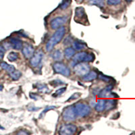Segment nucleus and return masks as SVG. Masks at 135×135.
Instances as JSON below:
<instances>
[{
	"instance_id": "obj_1",
	"label": "nucleus",
	"mask_w": 135,
	"mask_h": 135,
	"mask_svg": "<svg viewBox=\"0 0 135 135\" xmlns=\"http://www.w3.org/2000/svg\"><path fill=\"white\" fill-rule=\"evenodd\" d=\"M66 33V28L64 26H61L60 28H58L57 31H55L54 35L51 37V38L49 40L46 45V49L47 51H50L54 49V47L57 44H58L63 38Z\"/></svg>"
},
{
	"instance_id": "obj_2",
	"label": "nucleus",
	"mask_w": 135,
	"mask_h": 135,
	"mask_svg": "<svg viewBox=\"0 0 135 135\" xmlns=\"http://www.w3.org/2000/svg\"><path fill=\"white\" fill-rule=\"evenodd\" d=\"M74 108L77 116L84 118V117H86L87 115H89V114H91V107L89 105L86 104V103H76L74 106Z\"/></svg>"
},
{
	"instance_id": "obj_3",
	"label": "nucleus",
	"mask_w": 135,
	"mask_h": 135,
	"mask_svg": "<svg viewBox=\"0 0 135 135\" xmlns=\"http://www.w3.org/2000/svg\"><path fill=\"white\" fill-rule=\"evenodd\" d=\"M76 114L74 110V106H69L65 108L62 112V118L66 122L74 121L76 119Z\"/></svg>"
},
{
	"instance_id": "obj_4",
	"label": "nucleus",
	"mask_w": 135,
	"mask_h": 135,
	"mask_svg": "<svg viewBox=\"0 0 135 135\" xmlns=\"http://www.w3.org/2000/svg\"><path fill=\"white\" fill-rule=\"evenodd\" d=\"M54 71L56 73H59L65 76H69L70 75V70L66 65L62 62H56L53 66Z\"/></svg>"
},
{
	"instance_id": "obj_5",
	"label": "nucleus",
	"mask_w": 135,
	"mask_h": 135,
	"mask_svg": "<svg viewBox=\"0 0 135 135\" xmlns=\"http://www.w3.org/2000/svg\"><path fill=\"white\" fill-rule=\"evenodd\" d=\"M74 71L75 74L78 76H84L90 71L89 65L85 63L79 62L74 67Z\"/></svg>"
},
{
	"instance_id": "obj_6",
	"label": "nucleus",
	"mask_w": 135,
	"mask_h": 135,
	"mask_svg": "<svg viewBox=\"0 0 135 135\" xmlns=\"http://www.w3.org/2000/svg\"><path fill=\"white\" fill-rule=\"evenodd\" d=\"M77 131V127L74 124H69L61 126L59 131L60 135H72L76 133Z\"/></svg>"
},
{
	"instance_id": "obj_7",
	"label": "nucleus",
	"mask_w": 135,
	"mask_h": 135,
	"mask_svg": "<svg viewBox=\"0 0 135 135\" xmlns=\"http://www.w3.org/2000/svg\"><path fill=\"white\" fill-rule=\"evenodd\" d=\"M67 22L66 17H57L53 19L51 22V27L52 29H57L60 26H63Z\"/></svg>"
},
{
	"instance_id": "obj_8",
	"label": "nucleus",
	"mask_w": 135,
	"mask_h": 135,
	"mask_svg": "<svg viewBox=\"0 0 135 135\" xmlns=\"http://www.w3.org/2000/svg\"><path fill=\"white\" fill-rule=\"evenodd\" d=\"M43 56V52L41 50L37 51L35 54H33L31 59V64L33 67H37L41 61Z\"/></svg>"
},
{
	"instance_id": "obj_9",
	"label": "nucleus",
	"mask_w": 135,
	"mask_h": 135,
	"mask_svg": "<svg viewBox=\"0 0 135 135\" xmlns=\"http://www.w3.org/2000/svg\"><path fill=\"white\" fill-rule=\"evenodd\" d=\"M35 53V49L31 45H27L22 49V54L26 58H31Z\"/></svg>"
},
{
	"instance_id": "obj_10",
	"label": "nucleus",
	"mask_w": 135,
	"mask_h": 135,
	"mask_svg": "<svg viewBox=\"0 0 135 135\" xmlns=\"http://www.w3.org/2000/svg\"><path fill=\"white\" fill-rule=\"evenodd\" d=\"M86 55H87V53L84 52V51H82V52H79L76 54H74V57H73V61L76 62V63L84 61Z\"/></svg>"
},
{
	"instance_id": "obj_11",
	"label": "nucleus",
	"mask_w": 135,
	"mask_h": 135,
	"mask_svg": "<svg viewBox=\"0 0 135 135\" xmlns=\"http://www.w3.org/2000/svg\"><path fill=\"white\" fill-rule=\"evenodd\" d=\"M10 44L12 45V47L14 49H16V50H19V49L22 48V42L18 38H11Z\"/></svg>"
},
{
	"instance_id": "obj_12",
	"label": "nucleus",
	"mask_w": 135,
	"mask_h": 135,
	"mask_svg": "<svg viewBox=\"0 0 135 135\" xmlns=\"http://www.w3.org/2000/svg\"><path fill=\"white\" fill-rule=\"evenodd\" d=\"M105 100L103 99H99L97 100L96 105L95 106V109L97 112H103L105 109Z\"/></svg>"
},
{
	"instance_id": "obj_13",
	"label": "nucleus",
	"mask_w": 135,
	"mask_h": 135,
	"mask_svg": "<svg viewBox=\"0 0 135 135\" xmlns=\"http://www.w3.org/2000/svg\"><path fill=\"white\" fill-rule=\"evenodd\" d=\"M112 89H113V85L111 84V85H109V86L105 88V89H102L99 92V97L103 98V97H106L107 96H108L110 94V91H112Z\"/></svg>"
},
{
	"instance_id": "obj_14",
	"label": "nucleus",
	"mask_w": 135,
	"mask_h": 135,
	"mask_svg": "<svg viewBox=\"0 0 135 135\" xmlns=\"http://www.w3.org/2000/svg\"><path fill=\"white\" fill-rule=\"evenodd\" d=\"M117 101L115 99H108L105 100V109L106 111H109L114 109L116 106Z\"/></svg>"
},
{
	"instance_id": "obj_15",
	"label": "nucleus",
	"mask_w": 135,
	"mask_h": 135,
	"mask_svg": "<svg viewBox=\"0 0 135 135\" xmlns=\"http://www.w3.org/2000/svg\"><path fill=\"white\" fill-rule=\"evenodd\" d=\"M97 77V74L94 71H91V72H89L86 74L84 75L83 77V80L84 81H92V80H95V78Z\"/></svg>"
},
{
	"instance_id": "obj_16",
	"label": "nucleus",
	"mask_w": 135,
	"mask_h": 135,
	"mask_svg": "<svg viewBox=\"0 0 135 135\" xmlns=\"http://www.w3.org/2000/svg\"><path fill=\"white\" fill-rule=\"evenodd\" d=\"M0 66L2 68V69L5 70H6L7 72H8L9 73H11V72H12L13 71L15 70V67L12 65H9L8 64V63L6 62H2V63L0 64Z\"/></svg>"
},
{
	"instance_id": "obj_17",
	"label": "nucleus",
	"mask_w": 135,
	"mask_h": 135,
	"mask_svg": "<svg viewBox=\"0 0 135 135\" xmlns=\"http://www.w3.org/2000/svg\"><path fill=\"white\" fill-rule=\"evenodd\" d=\"M75 54V49L73 47H68L64 51V55L67 59H70Z\"/></svg>"
},
{
	"instance_id": "obj_18",
	"label": "nucleus",
	"mask_w": 135,
	"mask_h": 135,
	"mask_svg": "<svg viewBox=\"0 0 135 135\" xmlns=\"http://www.w3.org/2000/svg\"><path fill=\"white\" fill-rule=\"evenodd\" d=\"M85 47H86V45L84 43H80L78 41H76L73 42V48L75 49L76 50H83Z\"/></svg>"
},
{
	"instance_id": "obj_19",
	"label": "nucleus",
	"mask_w": 135,
	"mask_h": 135,
	"mask_svg": "<svg viewBox=\"0 0 135 135\" xmlns=\"http://www.w3.org/2000/svg\"><path fill=\"white\" fill-rule=\"evenodd\" d=\"M21 72L18 70H14L12 72L9 73V76H10L11 78H12L14 80H18L19 78H20V76H21Z\"/></svg>"
},
{
	"instance_id": "obj_20",
	"label": "nucleus",
	"mask_w": 135,
	"mask_h": 135,
	"mask_svg": "<svg viewBox=\"0 0 135 135\" xmlns=\"http://www.w3.org/2000/svg\"><path fill=\"white\" fill-rule=\"evenodd\" d=\"M52 57L54 60H61L62 57V53L61 51L60 50H56L54 52L52 55Z\"/></svg>"
},
{
	"instance_id": "obj_21",
	"label": "nucleus",
	"mask_w": 135,
	"mask_h": 135,
	"mask_svg": "<svg viewBox=\"0 0 135 135\" xmlns=\"http://www.w3.org/2000/svg\"><path fill=\"white\" fill-rule=\"evenodd\" d=\"M18 58V54L16 52H10L8 55V59L10 61H14Z\"/></svg>"
},
{
	"instance_id": "obj_22",
	"label": "nucleus",
	"mask_w": 135,
	"mask_h": 135,
	"mask_svg": "<svg viewBox=\"0 0 135 135\" xmlns=\"http://www.w3.org/2000/svg\"><path fill=\"white\" fill-rule=\"evenodd\" d=\"M89 3L92 5H97L99 6H103L104 0H89Z\"/></svg>"
},
{
	"instance_id": "obj_23",
	"label": "nucleus",
	"mask_w": 135,
	"mask_h": 135,
	"mask_svg": "<svg viewBox=\"0 0 135 135\" xmlns=\"http://www.w3.org/2000/svg\"><path fill=\"white\" fill-rule=\"evenodd\" d=\"M71 3L70 0H64L62 3L60 5V8L61 9H65L67 8H68V6H70Z\"/></svg>"
},
{
	"instance_id": "obj_24",
	"label": "nucleus",
	"mask_w": 135,
	"mask_h": 135,
	"mask_svg": "<svg viewBox=\"0 0 135 135\" xmlns=\"http://www.w3.org/2000/svg\"><path fill=\"white\" fill-rule=\"evenodd\" d=\"M66 88L64 87V88H61V89H60L59 90H57V91H55V93L54 94H53L52 96L54 97H57L58 96H60V95H61V94H63L66 91Z\"/></svg>"
},
{
	"instance_id": "obj_25",
	"label": "nucleus",
	"mask_w": 135,
	"mask_h": 135,
	"mask_svg": "<svg viewBox=\"0 0 135 135\" xmlns=\"http://www.w3.org/2000/svg\"><path fill=\"white\" fill-rule=\"evenodd\" d=\"M95 59V55H94L93 54H92V53H89V54H88L87 53V55H86V58H85V60H84V61L85 62H89V61H94V60Z\"/></svg>"
},
{
	"instance_id": "obj_26",
	"label": "nucleus",
	"mask_w": 135,
	"mask_h": 135,
	"mask_svg": "<svg viewBox=\"0 0 135 135\" xmlns=\"http://www.w3.org/2000/svg\"><path fill=\"white\" fill-rule=\"evenodd\" d=\"M107 3L109 6H116L121 3V0H108Z\"/></svg>"
},
{
	"instance_id": "obj_27",
	"label": "nucleus",
	"mask_w": 135,
	"mask_h": 135,
	"mask_svg": "<svg viewBox=\"0 0 135 135\" xmlns=\"http://www.w3.org/2000/svg\"><path fill=\"white\" fill-rule=\"evenodd\" d=\"M80 93H74V95H72L70 97V98L68 100V101H72V100H74V99H78V97H80Z\"/></svg>"
},
{
	"instance_id": "obj_28",
	"label": "nucleus",
	"mask_w": 135,
	"mask_h": 135,
	"mask_svg": "<svg viewBox=\"0 0 135 135\" xmlns=\"http://www.w3.org/2000/svg\"><path fill=\"white\" fill-rule=\"evenodd\" d=\"M99 78L100 79L104 80L105 82H109V80H111V78H109V77L108 76H104V75H100Z\"/></svg>"
},
{
	"instance_id": "obj_29",
	"label": "nucleus",
	"mask_w": 135,
	"mask_h": 135,
	"mask_svg": "<svg viewBox=\"0 0 135 135\" xmlns=\"http://www.w3.org/2000/svg\"><path fill=\"white\" fill-rule=\"evenodd\" d=\"M5 52V49L2 45H0V54H3Z\"/></svg>"
},
{
	"instance_id": "obj_30",
	"label": "nucleus",
	"mask_w": 135,
	"mask_h": 135,
	"mask_svg": "<svg viewBox=\"0 0 135 135\" xmlns=\"http://www.w3.org/2000/svg\"><path fill=\"white\" fill-rule=\"evenodd\" d=\"M29 134L28 132H26V131H23V132H19L18 134Z\"/></svg>"
},
{
	"instance_id": "obj_31",
	"label": "nucleus",
	"mask_w": 135,
	"mask_h": 135,
	"mask_svg": "<svg viewBox=\"0 0 135 135\" xmlns=\"http://www.w3.org/2000/svg\"><path fill=\"white\" fill-rule=\"evenodd\" d=\"M76 1L77 3H82V2H83L84 0H76Z\"/></svg>"
},
{
	"instance_id": "obj_32",
	"label": "nucleus",
	"mask_w": 135,
	"mask_h": 135,
	"mask_svg": "<svg viewBox=\"0 0 135 135\" xmlns=\"http://www.w3.org/2000/svg\"><path fill=\"white\" fill-rule=\"evenodd\" d=\"M3 86H2V85H0V91H2V89H3Z\"/></svg>"
},
{
	"instance_id": "obj_33",
	"label": "nucleus",
	"mask_w": 135,
	"mask_h": 135,
	"mask_svg": "<svg viewBox=\"0 0 135 135\" xmlns=\"http://www.w3.org/2000/svg\"><path fill=\"white\" fill-rule=\"evenodd\" d=\"M126 2H131V1H132V0H126Z\"/></svg>"
}]
</instances>
